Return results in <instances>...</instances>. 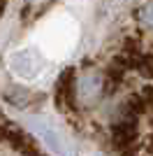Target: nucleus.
<instances>
[{
  "label": "nucleus",
  "instance_id": "f03ea898",
  "mask_svg": "<svg viewBox=\"0 0 153 156\" xmlns=\"http://www.w3.org/2000/svg\"><path fill=\"white\" fill-rule=\"evenodd\" d=\"M137 19H139L146 28H151V30H153V0H148L146 5L137 12Z\"/></svg>",
  "mask_w": 153,
  "mask_h": 156
},
{
  "label": "nucleus",
  "instance_id": "f257e3e1",
  "mask_svg": "<svg viewBox=\"0 0 153 156\" xmlns=\"http://www.w3.org/2000/svg\"><path fill=\"white\" fill-rule=\"evenodd\" d=\"M56 105H58V110H63V112H72L76 107V70L74 68H67L58 77Z\"/></svg>",
  "mask_w": 153,
  "mask_h": 156
}]
</instances>
